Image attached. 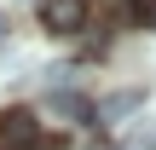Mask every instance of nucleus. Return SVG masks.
Masks as SVG:
<instances>
[{
    "label": "nucleus",
    "instance_id": "nucleus-3",
    "mask_svg": "<svg viewBox=\"0 0 156 150\" xmlns=\"http://www.w3.org/2000/svg\"><path fill=\"white\" fill-rule=\"evenodd\" d=\"M46 116H58V121H93V104H87L81 92L58 87V92H46Z\"/></svg>",
    "mask_w": 156,
    "mask_h": 150
},
{
    "label": "nucleus",
    "instance_id": "nucleus-6",
    "mask_svg": "<svg viewBox=\"0 0 156 150\" xmlns=\"http://www.w3.org/2000/svg\"><path fill=\"white\" fill-rule=\"evenodd\" d=\"M139 150H156V127H139Z\"/></svg>",
    "mask_w": 156,
    "mask_h": 150
},
{
    "label": "nucleus",
    "instance_id": "nucleus-1",
    "mask_svg": "<svg viewBox=\"0 0 156 150\" xmlns=\"http://www.w3.org/2000/svg\"><path fill=\"white\" fill-rule=\"evenodd\" d=\"M0 145L6 150H41V121L29 110H6L0 116Z\"/></svg>",
    "mask_w": 156,
    "mask_h": 150
},
{
    "label": "nucleus",
    "instance_id": "nucleus-2",
    "mask_svg": "<svg viewBox=\"0 0 156 150\" xmlns=\"http://www.w3.org/2000/svg\"><path fill=\"white\" fill-rule=\"evenodd\" d=\"M41 23L52 35H75L87 23V0H41Z\"/></svg>",
    "mask_w": 156,
    "mask_h": 150
},
{
    "label": "nucleus",
    "instance_id": "nucleus-4",
    "mask_svg": "<svg viewBox=\"0 0 156 150\" xmlns=\"http://www.w3.org/2000/svg\"><path fill=\"white\" fill-rule=\"evenodd\" d=\"M139 104H145V92H116V98H104V104H98L93 116H104V121H116V116H133Z\"/></svg>",
    "mask_w": 156,
    "mask_h": 150
},
{
    "label": "nucleus",
    "instance_id": "nucleus-5",
    "mask_svg": "<svg viewBox=\"0 0 156 150\" xmlns=\"http://www.w3.org/2000/svg\"><path fill=\"white\" fill-rule=\"evenodd\" d=\"M127 6H133V17H139V23H156V0H127Z\"/></svg>",
    "mask_w": 156,
    "mask_h": 150
},
{
    "label": "nucleus",
    "instance_id": "nucleus-7",
    "mask_svg": "<svg viewBox=\"0 0 156 150\" xmlns=\"http://www.w3.org/2000/svg\"><path fill=\"white\" fill-rule=\"evenodd\" d=\"M6 35H12V23H6V12H0V40H6Z\"/></svg>",
    "mask_w": 156,
    "mask_h": 150
}]
</instances>
